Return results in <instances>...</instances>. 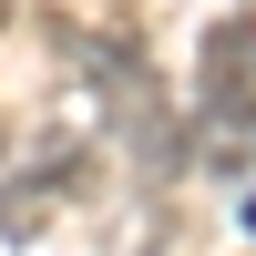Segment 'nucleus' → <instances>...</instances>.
<instances>
[{
  "mask_svg": "<svg viewBox=\"0 0 256 256\" xmlns=\"http://www.w3.org/2000/svg\"><path fill=\"white\" fill-rule=\"evenodd\" d=\"M205 102H256V20H216L205 31Z\"/></svg>",
  "mask_w": 256,
  "mask_h": 256,
  "instance_id": "f257e3e1",
  "label": "nucleus"
},
{
  "mask_svg": "<svg viewBox=\"0 0 256 256\" xmlns=\"http://www.w3.org/2000/svg\"><path fill=\"white\" fill-rule=\"evenodd\" d=\"M246 236H256V205H246Z\"/></svg>",
  "mask_w": 256,
  "mask_h": 256,
  "instance_id": "f03ea898",
  "label": "nucleus"
},
{
  "mask_svg": "<svg viewBox=\"0 0 256 256\" xmlns=\"http://www.w3.org/2000/svg\"><path fill=\"white\" fill-rule=\"evenodd\" d=\"M0 20H10V0H0Z\"/></svg>",
  "mask_w": 256,
  "mask_h": 256,
  "instance_id": "7ed1b4c3",
  "label": "nucleus"
}]
</instances>
